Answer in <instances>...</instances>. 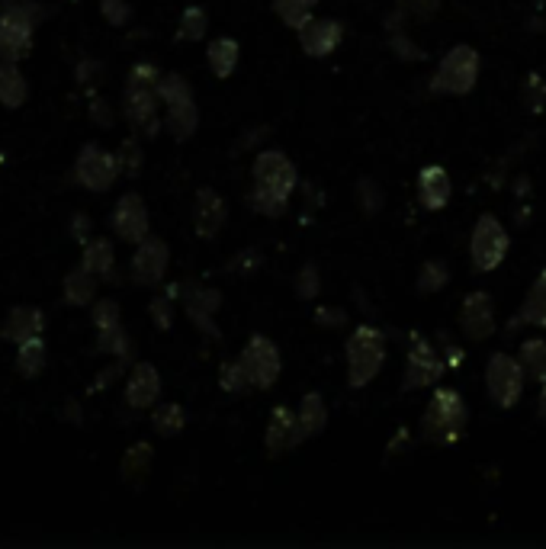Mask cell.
Instances as JSON below:
<instances>
[{"instance_id": "obj_1", "label": "cell", "mask_w": 546, "mask_h": 549, "mask_svg": "<svg viewBox=\"0 0 546 549\" xmlns=\"http://www.w3.org/2000/svg\"><path fill=\"white\" fill-rule=\"evenodd\" d=\"M466 421H469V411L463 395L457 389H437L421 415V437L441 447L457 444L466 431Z\"/></svg>"}, {"instance_id": "obj_2", "label": "cell", "mask_w": 546, "mask_h": 549, "mask_svg": "<svg viewBox=\"0 0 546 549\" xmlns=\"http://www.w3.org/2000/svg\"><path fill=\"white\" fill-rule=\"evenodd\" d=\"M344 357H347V386L351 389L370 386L386 363V334L373 325L354 328V334L344 344Z\"/></svg>"}, {"instance_id": "obj_3", "label": "cell", "mask_w": 546, "mask_h": 549, "mask_svg": "<svg viewBox=\"0 0 546 549\" xmlns=\"http://www.w3.org/2000/svg\"><path fill=\"white\" fill-rule=\"evenodd\" d=\"M482 71L479 52L473 45H453V49L441 58L434 78H431V94L434 97H466L476 87Z\"/></svg>"}, {"instance_id": "obj_4", "label": "cell", "mask_w": 546, "mask_h": 549, "mask_svg": "<svg viewBox=\"0 0 546 549\" xmlns=\"http://www.w3.org/2000/svg\"><path fill=\"white\" fill-rule=\"evenodd\" d=\"M238 363H241V370H245L251 389H273L280 379V370H283L280 350L267 334H251L248 344L241 347Z\"/></svg>"}, {"instance_id": "obj_5", "label": "cell", "mask_w": 546, "mask_h": 549, "mask_svg": "<svg viewBox=\"0 0 546 549\" xmlns=\"http://www.w3.org/2000/svg\"><path fill=\"white\" fill-rule=\"evenodd\" d=\"M524 366L521 360H514L508 354H492L489 363H485V389H489V399L498 408H514L524 395Z\"/></svg>"}, {"instance_id": "obj_6", "label": "cell", "mask_w": 546, "mask_h": 549, "mask_svg": "<svg viewBox=\"0 0 546 549\" xmlns=\"http://www.w3.org/2000/svg\"><path fill=\"white\" fill-rule=\"evenodd\" d=\"M508 232L505 225L498 222L492 212L479 216L476 228H473V238H469V257H473V270L476 273H492L498 264L505 261L508 254Z\"/></svg>"}, {"instance_id": "obj_7", "label": "cell", "mask_w": 546, "mask_h": 549, "mask_svg": "<svg viewBox=\"0 0 546 549\" xmlns=\"http://www.w3.org/2000/svg\"><path fill=\"white\" fill-rule=\"evenodd\" d=\"M74 180L81 183L90 193H103L110 190L119 180V161L113 151L100 148L97 142H90L78 151V161H74Z\"/></svg>"}, {"instance_id": "obj_8", "label": "cell", "mask_w": 546, "mask_h": 549, "mask_svg": "<svg viewBox=\"0 0 546 549\" xmlns=\"http://www.w3.org/2000/svg\"><path fill=\"white\" fill-rule=\"evenodd\" d=\"M447 373V360L437 354L434 344L421 334H412V347H408V363H405V379H402V389L412 392V389H428L434 386L437 379Z\"/></svg>"}, {"instance_id": "obj_9", "label": "cell", "mask_w": 546, "mask_h": 549, "mask_svg": "<svg viewBox=\"0 0 546 549\" xmlns=\"http://www.w3.org/2000/svg\"><path fill=\"white\" fill-rule=\"evenodd\" d=\"M180 299H184V312L193 322V328H200V334L219 341L222 331L216 325V312L222 309V293L203 283H180Z\"/></svg>"}, {"instance_id": "obj_10", "label": "cell", "mask_w": 546, "mask_h": 549, "mask_svg": "<svg viewBox=\"0 0 546 549\" xmlns=\"http://www.w3.org/2000/svg\"><path fill=\"white\" fill-rule=\"evenodd\" d=\"M168 267H171V248L164 244V238L145 235L132 251L129 277L139 286H158L164 277H168Z\"/></svg>"}, {"instance_id": "obj_11", "label": "cell", "mask_w": 546, "mask_h": 549, "mask_svg": "<svg viewBox=\"0 0 546 549\" xmlns=\"http://www.w3.org/2000/svg\"><path fill=\"white\" fill-rule=\"evenodd\" d=\"M251 177L257 187H267V190H277L283 196H293V190L299 187V174H296V164L283 155L277 148H267L261 155L254 158L251 164Z\"/></svg>"}, {"instance_id": "obj_12", "label": "cell", "mask_w": 546, "mask_h": 549, "mask_svg": "<svg viewBox=\"0 0 546 549\" xmlns=\"http://www.w3.org/2000/svg\"><path fill=\"white\" fill-rule=\"evenodd\" d=\"M110 228H113V235L119 241H126V244H139L145 235H148V228H151V216H148V206L139 193H123L116 200L113 206V216H110Z\"/></svg>"}, {"instance_id": "obj_13", "label": "cell", "mask_w": 546, "mask_h": 549, "mask_svg": "<svg viewBox=\"0 0 546 549\" xmlns=\"http://www.w3.org/2000/svg\"><path fill=\"white\" fill-rule=\"evenodd\" d=\"M123 113L135 132H142L145 139H158L161 119H158V94L145 87H126L123 94Z\"/></svg>"}, {"instance_id": "obj_14", "label": "cell", "mask_w": 546, "mask_h": 549, "mask_svg": "<svg viewBox=\"0 0 546 549\" xmlns=\"http://www.w3.org/2000/svg\"><path fill=\"white\" fill-rule=\"evenodd\" d=\"M460 331L466 341H489L495 334V302L489 293H469L460 309Z\"/></svg>"}, {"instance_id": "obj_15", "label": "cell", "mask_w": 546, "mask_h": 549, "mask_svg": "<svg viewBox=\"0 0 546 549\" xmlns=\"http://www.w3.org/2000/svg\"><path fill=\"white\" fill-rule=\"evenodd\" d=\"M225 222H229V206H225L222 196L212 190V187H200L196 190V200H193V228L196 235L203 241L216 238Z\"/></svg>"}, {"instance_id": "obj_16", "label": "cell", "mask_w": 546, "mask_h": 549, "mask_svg": "<svg viewBox=\"0 0 546 549\" xmlns=\"http://www.w3.org/2000/svg\"><path fill=\"white\" fill-rule=\"evenodd\" d=\"M302 444V434H299V424H296V411L286 408V405H277L270 411V421H267V431H264V447H267V456H283L290 453Z\"/></svg>"}, {"instance_id": "obj_17", "label": "cell", "mask_w": 546, "mask_h": 549, "mask_svg": "<svg viewBox=\"0 0 546 549\" xmlns=\"http://www.w3.org/2000/svg\"><path fill=\"white\" fill-rule=\"evenodd\" d=\"M299 45H302V52H306L309 58H328L331 52L338 49L341 39H344V26L338 20H306L299 29Z\"/></svg>"}, {"instance_id": "obj_18", "label": "cell", "mask_w": 546, "mask_h": 549, "mask_svg": "<svg viewBox=\"0 0 546 549\" xmlns=\"http://www.w3.org/2000/svg\"><path fill=\"white\" fill-rule=\"evenodd\" d=\"M161 395V373L148 360L132 363V373L126 379V405L135 411L155 408Z\"/></svg>"}, {"instance_id": "obj_19", "label": "cell", "mask_w": 546, "mask_h": 549, "mask_svg": "<svg viewBox=\"0 0 546 549\" xmlns=\"http://www.w3.org/2000/svg\"><path fill=\"white\" fill-rule=\"evenodd\" d=\"M33 36L36 26L13 17H0V61H23L33 52Z\"/></svg>"}, {"instance_id": "obj_20", "label": "cell", "mask_w": 546, "mask_h": 549, "mask_svg": "<svg viewBox=\"0 0 546 549\" xmlns=\"http://www.w3.org/2000/svg\"><path fill=\"white\" fill-rule=\"evenodd\" d=\"M42 331H45V315H42V309H36V305H13L4 318V328H0V334L13 344L39 338Z\"/></svg>"}, {"instance_id": "obj_21", "label": "cell", "mask_w": 546, "mask_h": 549, "mask_svg": "<svg viewBox=\"0 0 546 549\" xmlns=\"http://www.w3.org/2000/svg\"><path fill=\"white\" fill-rule=\"evenodd\" d=\"M450 193H453V183L444 167L431 164L418 174V203L428 212H441L450 203Z\"/></svg>"}, {"instance_id": "obj_22", "label": "cell", "mask_w": 546, "mask_h": 549, "mask_svg": "<svg viewBox=\"0 0 546 549\" xmlns=\"http://www.w3.org/2000/svg\"><path fill=\"white\" fill-rule=\"evenodd\" d=\"M81 267L94 273L97 280H116V251H113V241H106V238H87L84 241V254H81Z\"/></svg>"}, {"instance_id": "obj_23", "label": "cell", "mask_w": 546, "mask_h": 549, "mask_svg": "<svg viewBox=\"0 0 546 549\" xmlns=\"http://www.w3.org/2000/svg\"><path fill=\"white\" fill-rule=\"evenodd\" d=\"M161 129H168L174 135V142H190L196 129H200V110H196V100L171 103L168 113H164Z\"/></svg>"}, {"instance_id": "obj_24", "label": "cell", "mask_w": 546, "mask_h": 549, "mask_svg": "<svg viewBox=\"0 0 546 549\" xmlns=\"http://www.w3.org/2000/svg\"><path fill=\"white\" fill-rule=\"evenodd\" d=\"M518 325H534V328H546V267L540 270V277L530 283L527 296L521 302L518 315H514L511 328Z\"/></svg>"}, {"instance_id": "obj_25", "label": "cell", "mask_w": 546, "mask_h": 549, "mask_svg": "<svg viewBox=\"0 0 546 549\" xmlns=\"http://www.w3.org/2000/svg\"><path fill=\"white\" fill-rule=\"evenodd\" d=\"M97 286H100V280L94 277V273L84 270V267H74L62 280V299L68 305H74V309H87V305L97 299Z\"/></svg>"}, {"instance_id": "obj_26", "label": "cell", "mask_w": 546, "mask_h": 549, "mask_svg": "<svg viewBox=\"0 0 546 549\" xmlns=\"http://www.w3.org/2000/svg\"><path fill=\"white\" fill-rule=\"evenodd\" d=\"M296 424H299L302 440L318 437V434L325 431V424H328V405L322 399V392H306V395H302V402L296 408Z\"/></svg>"}, {"instance_id": "obj_27", "label": "cell", "mask_w": 546, "mask_h": 549, "mask_svg": "<svg viewBox=\"0 0 546 549\" xmlns=\"http://www.w3.org/2000/svg\"><path fill=\"white\" fill-rule=\"evenodd\" d=\"M29 97V81L17 61H0V106L7 110H20Z\"/></svg>"}, {"instance_id": "obj_28", "label": "cell", "mask_w": 546, "mask_h": 549, "mask_svg": "<svg viewBox=\"0 0 546 549\" xmlns=\"http://www.w3.org/2000/svg\"><path fill=\"white\" fill-rule=\"evenodd\" d=\"M238 58H241V45L229 36H219L209 42L206 49V61H209V71L216 74L219 81L232 78L235 68H238Z\"/></svg>"}, {"instance_id": "obj_29", "label": "cell", "mask_w": 546, "mask_h": 549, "mask_svg": "<svg viewBox=\"0 0 546 549\" xmlns=\"http://www.w3.org/2000/svg\"><path fill=\"white\" fill-rule=\"evenodd\" d=\"M97 350L100 354H110L119 363H132L135 360V341L129 338V331L123 328V322L113 328L97 331Z\"/></svg>"}, {"instance_id": "obj_30", "label": "cell", "mask_w": 546, "mask_h": 549, "mask_svg": "<svg viewBox=\"0 0 546 549\" xmlns=\"http://www.w3.org/2000/svg\"><path fill=\"white\" fill-rule=\"evenodd\" d=\"M184 427H187V411L184 405H177V402H161L155 411H151V431H155L158 437H177V434H184Z\"/></svg>"}, {"instance_id": "obj_31", "label": "cell", "mask_w": 546, "mask_h": 549, "mask_svg": "<svg viewBox=\"0 0 546 549\" xmlns=\"http://www.w3.org/2000/svg\"><path fill=\"white\" fill-rule=\"evenodd\" d=\"M45 360H49V350H45L42 334L39 338H29V341L17 344V373L23 379H36L45 370Z\"/></svg>"}, {"instance_id": "obj_32", "label": "cell", "mask_w": 546, "mask_h": 549, "mask_svg": "<svg viewBox=\"0 0 546 549\" xmlns=\"http://www.w3.org/2000/svg\"><path fill=\"white\" fill-rule=\"evenodd\" d=\"M248 203L251 209L257 212V216H267V219H280L286 216V206H290V196H283L277 190H267V187H251L248 193Z\"/></svg>"}, {"instance_id": "obj_33", "label": "cell", "mask_w": 546, "mask_h": 549, "mask_svg": "<svg viewBox=\"0 0 546 549\" xmlns=\"http://www.w3.org/2000/svg\"><path fill=\"white\" fill-rule=\"evenodd\" d=\"M177 299H180V283H171L164 293H158L155 299L148 302V315H151V322H155L158 331H171Z\"/></svg>"}, {"instance_id": "obj_34", "label": "cell", "mask_w": 546, "mask_h": 549, "mask_svg": "<svg viewBox=\"0 0 546 549\" xmlns=\"http://www.w3.org/2000/svg\"><path fill=\"white\" fill-rule=\"evenodd\" d=\"M206 33H209V13H206V7L190 4L184 10V17H180V23H177V39L200 42V39H206Z\"/></svg>"}, {"instance_id": "obj_35", "label": "cell", "mask_w": 546, "mask_h": 549, "mask_svg": "<svg viewBox=\"0 0 546 549\" xmlns=\"http://www.w3.org/2000/svg\"><path fill=\"white\" fill-rule=\"evenodd\" d=\"M315 7H318V0H273V13H277V20L290 29H299L306 20H312Z\"/></svg>"}, {"instance_id": "obj_36", "label": "cell", "mask_w": 546, "mask_h": 549, "mask_svg": "<svg viewBox=\"0 0 546 549\" xmlns=\"http://www.w3.org/2000/svg\"><path fill=\"white\" fill-rule=\"evenodd\" d=\"M151 460H155V450H151L148 444H135L126 456H123V479L126 482H142L148 472H151Z\"/></svg>"}, {"instance_id": "obj_37", "label": "cell", "mask_w": 546, "mask_h": 549, "mask_svg": "<svg viewBox=\"0 0 546 549\" xmlns=\"http://www.w3.org/2000/svg\"><path fill=\"white\" fill-rule=\"evenodd\" d=\"M518 360L524 366V373L530 379H537V383L543 386L546 383V341H524L521 350H518Z\"/></svg>"}, {"instance_id": "obj_38", "label": "cell", "mask_w": 546, "mask_h": 549, "mask_svg": "<svg viewBox=\"0 0 546 549\" xmlns=\"http://www.w3.org/2000/svg\"><path fill=\"white\" fill-rule=\"evenodd\" d=\"M155 94L164 106H171V103H180V100H193V87H190V81L184 78V74L168 71V74H161L158 78Z\"/></svg>"}, {"instance_id": "obj_39", "label": "cell", "mask_w": 546, "mask_h": 549, "mask_svg": "<svg viewBox=\"0 0 546 549\" xmlns=\"http://www.w3.org/2000/svg\"><path fill=\"white\" fill-rule=\"evenodd\" d=\"M450 283V270L444 261H428L421 270H418V293L421 296H434V293H441V289Z\"/></svg>"}, {"instance_id": "obj_40", "label": "cell", "mask_w": 546, "mask_h": 549, "mask_svg": "<svg viewBox=\"0 0 546 549\" xmlns=\"http://www.w3.org/2000/svg\"><path fill=\"white\" fill-rule=\"evenodd\" d=\"M0 17H13L29 26H39L45 20V7L39 0H0Z\"/></svg>"}, {"instance_id": "obj_41", "label": "cell", "mask_w": 546, "mask_h": 549, "mask_svg": "<svg viewBox=\"0 0 546 549\" xmlns=\"http://www.w3.org/2000/svg\"><path fill=\"white\" fill-rule=\"evenodd\" d=\"M521 103H524V110L530 116L543 113V106H546V81H543V74H537V71L527 74L524 87H521Z\"/></svg>"}, {"instance_id": "obj_42", "label": "cell", "mask_w": 546, "mask_h": 549, "mask_svg": "<svg viewBox=\"0 0 546 549\" xmlns=\"http://www.w3.org/2000/svg\"><path fill=\"white\" fill-rule=\"evenodd\" d=\"M116 161H119V174H142V164H145V151H142V142L139 139H123V145H119L116 151Z\"/></svg>"}, {"instance_id": "obj_43", "label": "cell", "mask_w": 546, "mask_h": 549, "mask_svg": "<svg viewBox=\"0 0 546 549\" xmlns=\"http://www.w3.org/2000/svg\"><path fill=\"white\" fill-rule=\"evenodd\" d=\"M354 196H357V206L363 209V216H376V212L383 209V187H379L373 177H360Z\"/></svg>"}, {"instance_id": "obj_44", "label": "cell", "mask_w": 546, "mask_h": 549, "mask_svg": "<svg viewBox=\"0 0 546 549\" xmlns=\"http://www.w3.org/2000/svg\"><path fill=\"white\" fill-rule=\"evenodd\" d=\"M437 10H441V0H396V13L402 20L428 23L437 17Z\"/></svg>"}, {"instance_id": "obj_45", "label": "cell", "mask_w": 546, "mask_h": 549, "mask_svg": "<svg viewBox=\"0 0 546 549\" xmlns=\"http://www.w3.org/2000/svg\"><path fill=\"white\" fill-rule=\"evenodd\" d=\"M293 289H296V296L302 302H312L318 293H322V273H318L315 264H302L296 270V280H293Z\"/></svg>"}, {"instance_id": "obj_46", "label": "cell", "mask_w": 546, "mask_h": 549, "mask_svg": "<svg viewBox=\"0 0 546 549\" xmlns=\"http://www.w3.org/2000/svg\"><path fill=\"white\" fill-rule=\"evenodd\" d=\"M219 386H222V392H229V395H241L245 389H251L248 376H245V370H241L238 360H225L219 366Z\"/></svg>"}, {"instance_id": "obj_47", "label": "cell", "mask_w": 546, "mask_h": 549, "mask_svg": "<svg viewBox=\"0 0 546 549\" xmlns=\"http://www.w3.org/2000/svg\"><path fill=\"white\" fill-rule=\"evenodd\" d=\"M90 305H94V312H90V318H94V328H97V331L113 328V325L123 322V318H119L123 312H119V302H116V299H94Z\"/></svg>"}, {"instance_id": "obj_48", "label": "cell", "mask_w": 546, "mask_h": 549, "mask_svg": "<svg viewBox=\"0 0 546 549\" xmlns=\"http://www.w3.org/2000/svg\"><path fill=\"white\" fill-rule=\"evenodd\" d=\"M100 13H103V20L116 26V29H123L132 23V7H129V0H100Z\"/></svg>"}, {"instance_id": "obj_49", "label": "cell", "mask_w": 546, "mask_h": 549, "mask_svg": "<svg viewBox=\"0 0 546 549\" xmlns=\"http://www.w3.org/2000/svg\"><path fill=\"white\" fill-rule=\"evenodd\" d=\"M158 68L151 65V61H139V65H132V71H129V81H126V87H145V90H155L158 87Z\"/></svg>"}, {"instance_id": "obj_50", "label": "cell", "mask_w": 546, "mask_h": 549, "mask_svg": "<svg viewBox=\"0 0 546 549\" xmlns=\"http://www.w3.org/2000/svg\"><path fill=\"white\" fill-rule=\"evenodd\" d=\"M74 78H78L81 87L94 90V87H100V81H103V65H100L97 58H84L81 65L74 68Z\"/></svg>"}, {"instance_id": "obj_51", "label": "cell", "mask_w": 546, "mask_h": 549, "mask_svg": "<svg viewBox=\"0 0 546 549\" xmlns=\"http://www.w3.org/2000/svg\"><path fill=\"white\" fill-rule=\"evenodd\" d=\"M90 122L94 126H100V129H110L113 122H116V116H113V106H110V100L106 97H90Z\"/></svg>"}, {"instance_id": "obj_52", "label": "cell", "mask_w": 546, "mask_h": 549, "mask_svg": "<svg viewBox=\"0 0 546 549\" xmlns=\"http://www.w3.org/2000/svg\"><path fill=\"white\" fill-rule=\"evenodd\" d=\"M347 322V312L338 309V305H322V309L315 312V325L322 328H341Z\"/></svg>"}, {"instance_id": "obj_53", "label": "cell", "mask_w": 546, "mask_h": 549, "mask_svg": "<svg viewBox=\"0 0 546 549\" xmlns=\"http://www.w3.org/2000/svg\"><path fill=\"white\" fill-rule=\"evenodd\" d=\"M261 261H264V257L257 251H245V254H238L232 261V273H254L257 267H261Z\"/></svg>"}, {"instance_id": "obj_54", "label": "cell", "mask_w": 546, "mask_h": 549, "mask_svg": "<svg viewBox=\"0 0 546 549\" xmlns=\"http://www.w3.org/2000/svg\"><path fill=\"white\" fill-rule=\"evenodd\" d=\"M71 238L78 244L90 238V219L84 216V212H74V216H71Z\"/></svg>"}, {"instance_id": "obj_55", "label": "cell", "mask_w": 546, "mask_h": 549, "mask_svg": "<svg viewBox=\"0 0 546 549\" xmlns=\"http://www.w3.org/2000/svg\"><path fill=\"white\" fill-rule=\"evenodd\" d=\"M62 418L68 424H84V408H81V402L78 399H68L65 408H62Z\"/></svg>"}, {"instance_id": "obj_56", "label": "cell", "mask_w": 546, "mask_h": 549, "mask_svg": "<svg viewBox=\"0 0 546 549\" xmlns=\"http://www.w3.org/2000/svg\"><path fill=\"white\" fill-rule=\"evenodd\" d=\"M543 392H540V402H537V415H540V421L546 424V383L540 386Z\"/></svg>"}]
</instances>
